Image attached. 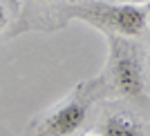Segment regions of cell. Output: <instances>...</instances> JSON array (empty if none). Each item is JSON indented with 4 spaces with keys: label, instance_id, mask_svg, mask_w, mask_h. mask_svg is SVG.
Returning a JSON list of instances; mask_svg holds the SVG:
<instances>
[{
    "label": "cell",
    "instance_id": "1",
    "mask_svg": "<svg viewBox=\"0 0 150 136\" xmlns=\"http://www.w3.org/2000/svg\"><path fill=\"white\" fill-rule=\"evenodd\" d=\"M96 100V85L81 83L58 103L38 114L25 130V136H76L85 127Z\"/></svg>",
    "mask_w": 150,
    "mask_h": 136
},
{
    "label": "cell",
    "instance_id": "2",
    "mask_svg": "<svg viewBox=\"0 0 150 136\" xmlns=\"http://www.w3.org/2000/svg\"><path fill=\"white\" fill-rule=\"evenodd\" d=\"M146 5H130L117 0H83L67 9V16L96 27L105 36L134 38L148 25Z\"/></svg>",
    "mask_w": 150,
    "mask_h": 136
},
{
    "label": "cell",
    "instance_id": "3",
    "mask_svg": "<svg viewBox=\"0 0 150 136\" xmlns=\"http://www.w3.org/2000/svg\"><path fill=\"white\" fill-rule=\"evenodd\" d=\"M108 40H110L108 74H110L112 87L130 100L141 98L146 92V83L139 54L123 36H108Z\"/></svg>",
    "mask_w": 150,
    "mask_h": 136
},
{
    "label": "cell",
    "instance_id": "4",
    "mask_svg": "<svg viewBox=\"0 0 150 136\" xmlns=\"http://www.w3.org/2000/svg\"><path fill=\"white\" fill-rule=\"evenodd\" d=\"M96 136H146L144 125L128 114H112L99 125Z\"/></svg>",
    "mask_w": 150,
    "mask_h": 136
},
{
    "label": "cell",
    "instance_id": "5",
    "mask_svg": "<svg viewBox=\"0 0 150 136\" xmlns=\"http://www.w3.org/2000/svg\"><path fill=\"white\" fill-rule=\"evenodd\" d=\"M9 22H11V11H9V7L5 2H0V34H5Z\"/></svg>",
    "mask_w": 150,
    "mask_h": 136
},
{
    "label": "cell",
    "instance_id": "6",
    "mask_svg": "<svg viewBox=\"0 0 150 136\" xmlns=\"http://www.w3.org/2000/svg\"><path fill=\"white\" fill-rule=\"evenodd\" d=\"M117 2H130V5H148L150 0H117Z\"/></svg>",
    "mask_w": 150,
    "mask_h": 136
},
{
    "label": "cell",
    "instance_id": "7",
    "mask_svg": "<svg viewBox=\"0 0 150 136\" xmlns=\"http://www.w3.org/2000/svg\"><path fill=\"white\" fill-rule=\"evenodd\" d=\"M40 2H56V0H40Z\"/></svg>",
    "mask_w": 150,
    "mask_h": 136
},
{
    "label": "cell",
    "instance_id": "8",
    "mask_svg": "<svg viewBox=\"0 0 150 136\" xmlns=\"http://www.w3.org/2000/svg\"><path fill=\"white\" fill-rule=\"evenodd\" d=\"M148 22H150V13H148Z\"/></svg>",
    "mask_w": 150,
    "mask_h": 136
}]
</instances>
